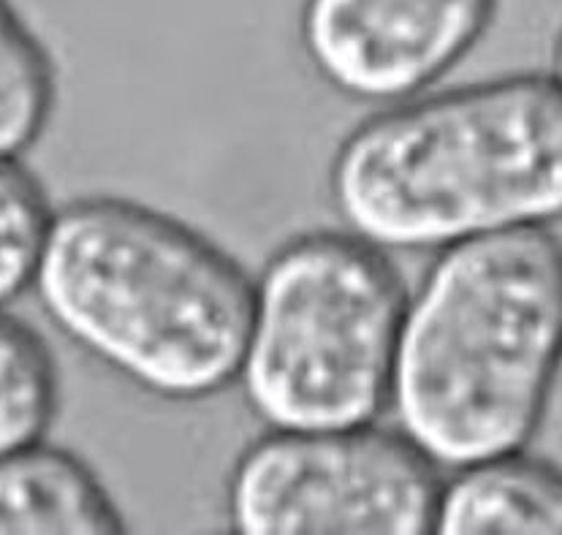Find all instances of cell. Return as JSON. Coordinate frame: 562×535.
Returning a JSON list of instances; mask_svg holds the SVG:
<instances>
[{
	"mask_svg": "<svg viewBox=\"0 0 562 535\" xmlns=\"http://www.w3.org/2000/svg\"><path fill=\"white\" fill-rule=\"evenodd\" d=\"M562 361V245L514 229L443 247L400 324L389 405L435 468L527 446Z\"/></svg>",
	"mask_w": 562,
	"mask_h": 535,
	"instance_id": "1",
	"label": "cell"
},
{
	"mask_svg": "<svg viewBox=\"0 0 562 535\" xmlns=\"http://www.w3.org/2000/svg\"><path fill=\"white\" fill-rule=\"evenodd\" d=\"M74 345L164 400H204L239 378L254 283L186 223L123 199L55 210L33 278Z\"/></svg>",
	"mask_w": 562,
	"mask_h": 535,
	"instance_id": "2",
	"label": "cell"
},
{
	"mask_svg": "<svg viewBox=\"0 0 562 535\" xmlns=\"http://www.w3.org/2000/svg\"><path fill=\"white\" fill-rule=\"evenodd\" d=\"M331 201L381 250L562 221V90L519 74L397 107L337 147Z\"/></svg>",
	"mask_w": 562,
	"mask_h": 535,
	"instance_id": "3",
	"label": "cell"
},
{
	"mask_svg": "<svg viewBox=\"0 0 562 535\" xmlns=\"http://www.w3.org/2000/svg\"><path fill=\"white\" fill-rule=\"evenodd\" d=\"M405 286L357 234L291 239L254 283L239 378L250 411L278 433L375 422L392 391Z\"/></svg>",
	"mask_w": 562,
	"mask_h": 535,
	"instance_id": "4",
	"label": "cell"
},
{
	"mask_svg": "<svg viewBox=\"0 0 562 535\" xmlns=\"http://www.w3.org/2000/svg\"><path fill=\"white\" fill-rule=\"evenodd\" d=\"M435 465L372 424L256 441L228 479L243 535H424L435 531Z\"/></svg>",
	"mask_w": 562,
	"mask_h": 535,
	"instance_id": "5",
	"label": "cell"
},
{
	"mask_svg": "<svg viewBox=\"0 0 562 535\" xmlns=\"http://www.w3.org/2000/svg\"><path fill=\"white\" fill-rule=\"evenodd\" d=\"M497 0H305L302 47L324 82L392 103L443 77L484 36Z\"/></svg>",
	"mask_w": 562,
	"mask_h": 535,
	"instance_id": "6",
	"label": "cell"
},
{
	"mask_svg": "<svg viewBox=\"0 0 562 535\" xmlns=\"http://www.w3.org/2000/svg\"><path fill=\"white\" fill-rule=\"evenodd\" d=\"M114 533L117 505L71 452L36 441L0 457V535Z\"/></svg>",
	"mask_w": 562,
	"mask_h": 535,
	"instance_id": "7",
	"label": "cell"
},
{
	"mask_svg": "<svg viewBox=\"0 0 562 535\" xmlns=\"http://www.w3.org/2000/svg\"><path fill=\"white\" fill-rule=\"evenodd\" d=\"M435 535H562V470L521 452L454 470Z\"/></svg>",
	"mask_w": 562,
	"mask_h": 535,
	"instance_id": "8",
	"label": "cell"
},
{
	"mask_svg": "<svg viewBox=\"0 0 562 535\" xmlns=\"http://www.w3.org/2000/svg\"><path fill=\"white\" fill-rule=\"evenodd\" d=\"M55 66L11 0H0V158L38 142L55 109Z\"/></svg>",
	"mask_w": 562,
	"mask_h": 535,
	"instance_id": "9",
	"label": "cell"
},
{
	"mask_svg": "<svg viewBox=\"0 0 562 535\" xmlns=\"http://www.w3.org/2000/svg\"><path fill=\"white\" fill-rule=\"evenodd\" d=\"M57 411V370L47 343L0 310V457L44 438Z\"/></svg>",
	"mask_w": 562,
	"mask_h": 535,
	"instance_id": "10",
	"label": "cell"
},
{
	"mask_svg": "<svg viewBox=\"0 0 562 535\" xmlns=\"http://www.w3.org/2000/svg\"><path fill=\"white\" fill-rule=\"evenodd\" d=\"M52 215L42 182L20 158H0V308L33 286Z\"/></svg>",
	"mask_w": 562,
	"mask_h": 535,
	"instance_id": "11",
	"label": "cell"
},
{
	"mask_svg": "<svg viewBox=\"0 0 562 535\" xmlns=\"http://www.w3.org/2000/svg\"><path fill=\"white\" fill-rule=\"evenodd\" d=\"M554 71H552V77H554V82L560 85V90H562V27H560V33H558V42H554Z\"/></svg>",
	"mask_w": 562,
	"mask_h": 535,
	"instance_id": "12",
	"label": "cell"
}]
</instances>
